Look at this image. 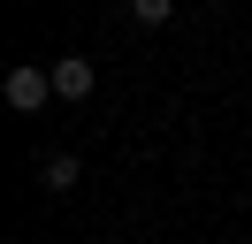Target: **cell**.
I'll list each match as a JSON object with an SVG mask.
<instances>
[{
	"instance_id": "obj_1",
	"label": "cell",
	"mask_w": 252,
	"mask_h": 244,
	"mask_svg": "<svg viewBox=\"0 0 252 244\" xmlns=\"http://www.w3.org/2000/svg\"><path fill=\"white\" fill-rule=\"evenodd\" d=\"M46 99H54V69H38V61L8 69V107H16V115H38Z\"/></svg>"
},
{
	"instance_id": "obj_2",
	"label": "cell",
	"mask_w": 252,
	"mask_h": 244,
	"mask_svg": "<svg viewBox=\"0 0 252 244\" xmlns=\"http://www.w3.org/2000/svg\"><path fill=\"white\" fill-rule=\"evenodd\" d=\"M92 84H99V69L84 54H62V61H54V99H92Z\"/></svg>"
},
{
	"instance_id": "obj_3",
	"label": "cell",
	"mask_w": 252,
	"mask_h": 244,
	"mask_svg": "<svg viewBox=\"0 0 252 244\" xmlns=\"http://www.w3.org/2000/svg\"><path fill=\"white\" fill-rule=\"evenodd\" d=\"M38 176H46V191H77V152H46Z\"/></svg>"
},
{
	"instance_id": "obj_4",
	"label": "cell",
	"mask_w": 252,
	"mask_h": 244,
	"mask_svg": "<svg viewBox=\"0 0 252 244\" xmlns=\"http://www.w3.org/2000/svg\"><path fill=\"white\" fill-rule=\"evenodd\" d=\"M130 15H138L145 30H160V23H168V15H176V0H130Z\"/></svg>"
}]
</instances>
